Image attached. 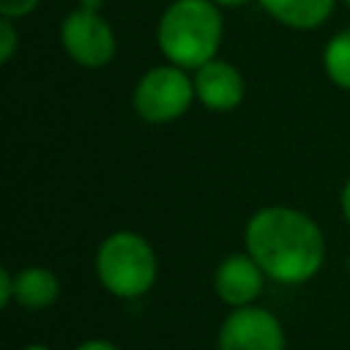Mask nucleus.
<instances>
[{
  "label": "nucleus",
  "mask_w": 350,
  "mask_h": 350,
  "mask_svg": "<svg viewBox=\"0 0 350 350\" xmlns=\"http://www.w3.org/2000/svg\"><path fill=\"white\" fill-rule=\"evenodd\" d=\"M345 3H347V5H350V0H345Z\"/></svg>",
  "instance_id": "nucleus-21"
},
{
  "label": "nucleus",
  "mask_w": 350,
  "mask_h": 350,
  "mask_svg": "<svg viewBox=\"0 0 350 350\" xmlns=\"http://www.w3.org/2000/svg\"><path fill=\"white\" fill-rule=\"evenodd\" d=\"M14 301V271H0V306H8Z\"/></svg>",
  "instance_id": "nucleus-14"
},
{
  "label": "nucleus",
  "mask_w": 350,
  "mask_h": 350,
  "mask_svg": "<svg viewBox=\"0 0 350 350\" xmlns=\"http://www.w3.org/2000/svg\"><path fill=\"white\" fill-rule=\"evenodd\" d=\"M159 273V260L145 235L134 230L109 232L96 249V276L115 298L145 295Z\"/></svg>",
  "instance_id": "nucleus-3"
},
{
  "label": "nucleus",
  "mask_w": 350,
  "mask_h": 350,
  "mask_svg": "<svg viewBox=\"0 0 350 350\" xmlns=\"http://www.w3.org/2000/svg\"><path fill=\"white\" fill-rule=\"evenodd\" d=\"M339 205H342V216H345V219H347V224H350V178H347V183H345V189H342Z\"/></svg>",
  "instance_id": "nucleus-16"
},
{
  "label": "nucleus",
  "mask_w": 350,
  "mask_h": 350,
  "mask_svg": "<svg viewBox=\"0 0 350 350\" xmlns=\"http://www.w3.org/2000/svg\"><path fill=\"white\" fill-rule=\"evenodd\" d=\"M224 38V19L211 0H172L156 27V44L167 63L197 71L219 55Z\"/></svg>",
  "instance_id": "nucleus-2"
},
{
  "label": "nucleus",
  "mask_w": 350,
  "mask_h": 350,
  "mask_svg": "<svg viewBox=\"0 0 350 350\" xmlns=\"http://www.w3.org/2000/svg\"><path fill=\"white\" fill-rule=\"evenodd\" d=\"M347 273H350V260H347Z\"/></svg>",
  "instance_id": "nucleus-20"
},
{
  "label": "nucleus",
  "mask_w": 350,
  "mask_h": 350,
  "mask_svg": "<svg viewBox=\"0 0 350 350\" xmlns=\"http://www.w3.org/2000/svg\"><path fill=\"white\" fill-rule=\"evenodd\" d=\"M41 0H0V16L8 19H25L38 8Z\"/></svg>",
  "instance_id": "nucleus-13"
},
{
  "label": "nucleus",
  "mask_w": 350,
  "mask_h": 350,
  "mask_svg": "<svg viewBox=\"0 0 350 350\" xmlns=\"http://www.w3.org/2000/svg\"><path fill=\"white\" fill-rule=\"evenodd\" d=\"M60 46L77 66L104 68L107 63H112L118 41L112 25L101 16V11L74 8L60 22Z\"/></svg>",
  "instance_id": "nucleus-5"
},
{
  "label": "nucleus",
  "mask_w": 350,
  "mask_h": 350,
  "mask_svg": "<svg viewBox=\"0 0 350 350\" xmlns=\"http://www.w3.org/2000/svg\"><path fill=\"white\" fill-rule=\"evenodd\" d=\"M19 46V33H16V19L0 16V63H11Z\"/></svg>",
  "instance_id": "nucleus-12"
},
{
  "label": "nucleus",
  "mask_w": 350,
  "mask_h": 350,
  "mask_svg": "<svg viewBox=\"0 0 350 350\" xmlns=\"http://www.w3.org/2000/svg\"><path fill=\"white\" fill-rule=\"evenodd\" d=\"M257 3L271 19L293 30L320 27L336 5V0H257Z\"/></svg>",
  "instance_id": "nucleus-10"
},
{
  "label": "nucleus",
  "mask_w": 350,
  "mask_h": 350,
  "mask_svg": "<svg viewBox=\"0 0 350 350\" xmlns=\"http://www.w3.org/2000/svg\"><path fill=\"white\" fill-rule=\"evenodd\" d=\"M60 298V279L46 265H25L14 271V304L38 312L49 309Z\"/></svg>",
  "instance_id": "nucleus-9"
},
{
  "label": "nucleus",
  "mask_w": 350,
  "mask_h": 350,
  "mask_svg": "<svg viewBox=\"0 0 350 350\" xmlns=\"http://www.w3.org/2000/svg\"><path fill=\"white\" fill-rule=\"evenodd\" d=\"M74 350H120L118 345H112L109 339H88L82 345H77Z\"/></svg>",
  "instance_id": "nucleus-15"
},
{
  "label": "nucleus",
  "mask_w": 350,
  "mask_h": 350,
  "mask_svg": "<svg viewBox=\"0 0 350 350\" xmlns=\"http://www.w3.org/2000/svg\"><path fill=\"white\" fill-rule=\"evenodd\" d=\"M243 243L262 273L279 284L309 282L325 260L323 230L312 216L290 205H268L252 213Z\"/></svg>",
  "instance_id": "nucleus-1"
},
{
  "label": "nucleus",
  "mask_w": 350,
  "mask_h": 350,
  "mask_svg": "<svg viewBox=\"0 0 350 350\" xmlns=\"http://www.w3.org/2000/svg\"><path fill=\"white\" fill-rule=\"evenodd\" d=\"M284 328L279 317L262 306L232 309L216 336V350H284Z\"/></svg>",
  "instance_id": "nucleus-6"
},
{
  "label": "nucleus",
  "mask_w": 350,
  "mask_h": 350,
  "mask_svg": "<svg viewBox=\"0 0 350 350\" xmlns=\"http://www.w3.org/2000/svg\"><path fill=\"white\" fill-rule=\"evenodd\" d=\"M211 3H216L219 8H238V5H243L249 0H211Z\"/></svg>",
  "instance_id": "nucleus-18"
},
{
  "label": "nucleus",
  "mask_w": 350,
  "mask_h": 350,
  "mask_svg": "<svg viewBox=\"0 0 350 350\" xmlns=\"http://www.w3.org/2000/svg\"><path fill=\"white\" fill-rule=\"evenodd\" d=\"M22 350H52V347H46V345H41V342H33V345H25Z\"/></svg>",
  "instance_id": "nucleus-19"
},
{
  "label": "nucleus",
  "mask_w": 350,
  "mask_h": 350,
  "mask_svg": "<svg viewBox=\"0 0 350 350\" xmlns=\"http://www.w3.org/2000/svg\"><path fill=\"white\" fill-rule=\"evenodd\" d=\"M191 77H194L197 101L211 112H230L243 101L246 93L243 74L221 57L202 63Z\"/></svg>",
  "instance_id": "nucleus-7"
},
{
  "label": "nucleus",
  "mask_w": 350,
  "mask_h": 350,
  "mask_svg": "<svg viewBox=\"0 0 350 350\" xmlns=\"http://www.w3.org/2000/svg\"><path fill=\"white\" fill-rule=\"evenodd\" d=\"M194 98V77L175 63H164L148 68L137 79L131 104L145 123L164 126L183 118Z\"/></svg>",
  "instance_id": "nucleus-4"
},
{
  "label": "nucleus",
  "mask_w": 350,
  "mask_h": 350,
  "mask_svg": "<svg viewBox=\"0 0 350 350\" xmlns=\"http://www.w3.org/2000/svg\"><path fill=\"white\" fill-rule=\"evenodd\" d=\"M323 68L336 88L350 90V30H339L328 38L323 49Z\"/></svg>",
  "instance_id": "nucleus-11"
},
{
  "label": "nucleus",
  "mask_w": 350,
  "mask_h": 350,
  "mask_svg": "<svg viewBox=\"0 0 350 350\" xmlns=\"http://www.w3.org/2000/svg\"><path fill=\"white\" fill-rule=\"evenodd\" d=\"M107 0H77V8H85V11H101Z\"/></svg>",
  "instance_id": "nucleus-17"
},
{
  "label": "nucleus",
  "mask_w": 350,
  "mask_h": 350,
  "mask_svg": "<svg viewBox=\"0 0 350 350\" xmlns=\"http://www.w3.org/2000/svg\"><path fill=\"white\" fill-rule=\"evenodd\" d=\"M265 279L268 276L262 273V268L249 252H235V254H227L216 265L213 287H216V295L227 306L238 309V306H252L257 301Z\"/></svg>",
  "instance_id": "nucleus-8"
}]
</instances>
